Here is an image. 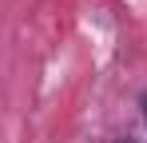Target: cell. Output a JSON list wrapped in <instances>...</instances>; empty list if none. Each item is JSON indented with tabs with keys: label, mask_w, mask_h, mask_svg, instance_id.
<instances>
[{
	"label": "cell",
	"mask_w": 147,
	"mask_h": 143,
	"mask_svg": "<svg viewBox=\"0 0 147 143\" xmlns=\"http://www.w3.org/2000/svg\"><path fill=\"white\" fill-rule=\"evenodd\" d=\"M143 123H147V92H143Z\"/></svg>",
	"instance_id": "obj_1"
}]
</instances>
